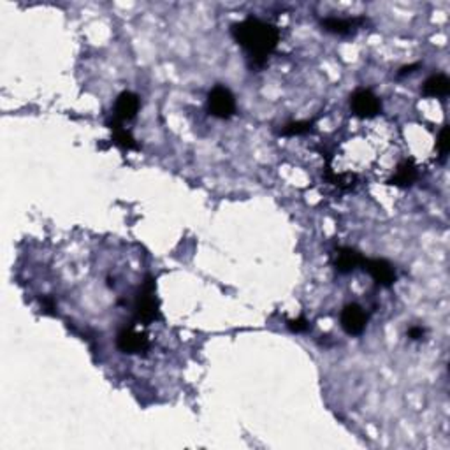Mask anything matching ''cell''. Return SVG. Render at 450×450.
Returning <instances> with one entry per match:
<instances>
[{"label":"cell","mask_w":450,"mask_h":450,"mask_svg":"<svg viewBox=\"0 0 450 450\" xmlns=\"http://www.w3.org/2000/svg\"><path fill=\"white\" fill-rule=\"evenodd\" d=\"M111 130H113V143H115L116 146L123 148V150H137V148H139L136 139L132 137V134L127 129H123L122 125L115 123V125L111 127Z\"/></svg>","instance_id":"cell-13"},{"label":"cell","mask_w":450,"mask_h":450,"mask_svg":"<svg viewBox=\"0 0 450 450\" xmlns=\"http://www.w3.org/2000/svg\"><path fill=\"white\" fill-rule=\"evenodd\" d=\"M366 23L364 16H355V18H338V16H327L320 22L322 29L329 33L336 36H350L355 30L361 29Z\"/></svg>","instance_id":"cell-8"},{"label":"cell","mask_w":450,"mask_h":450,"mask_svg":"<svg viewBox=\"0 0 450 450\" xmlns=\"http://www.w3.org/2000/svg\"><path fill=\"white\" fill-rule=\"evenodd\" d=\"M368 318L369 317L368 313H366L364 308L359 307V304L355 303L347 304V307L341 310V315H340L341 327H343V331L350 336L362 334L366 325H368Z\"/></svg>","instance_id":"cell-7"},{"label":"cell","mask_w":450,"mask_h":450,"mask_svg":"<svg viewBox=\"0 0 450 450\" xmlns=\"http://www.w3.org/2000/svg\"><path fill=\"white\" fill-rule=\"evenodd\" d=\"M141 107L139 97L134 92H122L115 104V116L120 122H130L137 116Z\"/></svg>","instance_id":"cell-9"},{"label":"cell","mask_w":450,"mask_h":450,"mask_svg":"<svg viewBox=\"0 0 450 450\" xmlns=\"http://www.w3.org/2000/svg\"><path fill=\"white\" fill-rule=\"evenodd\" d=\"M234 41L247 52L251 67H264L271 53L280 42V30L271 23L255 16H248L243 22L231 26Z\"/></svg>","instance_id":"cell-1"},{"label":"cell","mask_w":450,"mask_h":450,"mask_svg":"<svg viewBox=\"0 0 450 450\" xmlns=\"http://www.w3.org/2000/svg\"><path fill=\"white\" fill-rule=\"evenodd\" d=\"M352 113L359 118H375L380 115L382 100L371 90L357 88L350 97Z\"/></svg>","instance_id":"cell-4"},{"label":"cell","mask_w":450,"mask_h":450,"mask_svg":"<svg viewBox=\"0 0 450 450\" xmlns=\"http://www.w3.org/2000/svg\"><path fill=\"white\" fill-rule=\"evenodd\" d=\"M210 115L220 120H229L236 115V99L227 86L217 85L208 95Z\"/></svg>","instance_id":"cell-3"},{"label":"cell","mask_w":450,"mask_h":450,"mask_svg":"<svg viewBox=\"0 0 450 450\" xmlns=\"http://www.w3.org/2000/svg\"><path fill=\"white\" fill-rule=\"evenodd\" d=\"M313 127V120H304V122H292L287 123L284 129L280 130L281 136L294 137V136H303V134H308Z\"/></svg>","instance_id":"cell-14"},{"label":"cell","mask_w":450,"mask_h":450,"mask_svg":"<svg viewBox=\"0 0 450 450\" xmlns=\"http://www.w3.org/2000/svg\"><path fill=\"white\" fill-rule=\"evenodd\" d=\"M287 325L292 332H304L308 329V322L304 317L292 318V320L287 322Z\"/></svg>","instance_id":"cell-16"},{"label":"cell","mask_w":450,"mask_h":450,"mask_svg":"<svg viewBox=\"0 0 450 450\" xmlns=\"http://www.w3.org/2000/svg\"><path fill=\"white\" fill-rule=\"evenodd\" d=\"M419 67H421V63H412V65H405V67H401V69L398 70V78H405V76H408V74H414L415 70L419 69Z\"/></svg>","instance_id":"cell-18"},{"label":"cell","mask_w":450,"mask_h":450,"mask_svg":"<svg viewBox=\"0 0 450 450\" xmlns=\"http://www.w3.org/2000/svg\"><path fill=\"white\" fill-rule=\"evenodd\" d=\"M436 150H438L440 160H445L447 155L450 152V141H449V127L443 125L442 130L438 134V141H436Z\"/></svg>","instance_id":"cell-15"},{"label":"cell","mask_w":450,"mask_h":450,"mask_svg":"<svg viewBox=\"0 0 450 450\" xmlns=\"http://www.w3.org/2000/svg\"><path fill=\"white\" fill-rule=\"evenodd\" d=\"M426 336V329L421 327V325H414V327L408 329V338L414 341H421L424 340Z\"/></svg>","instance_id":"cell-17"},{"label":"cell","mask_w":450,"mask_h":450,"mask_svg":"<svg viewBox=\"0 0 450 450\" xmlns=\"http://www.w3.org/2000/svg\"><path fill=\"white\" fill-rule=\"evenodd\" d=\"M116 347L123 354H144L150 348V340L144 332L136 331L132 325H129V327H123L116 336Z\"/></svg>","instance_id":"cell-5"},{"label":"cell","mask_w":450,"mask_h":450,"mask_svg":"<svg viewBox=\"0 0 450 450\" xmlns=\"http://www.w3.org/2000/svg\"><path fill=\"white\" fill-rule=\"evenodd\" d=\"M136 317L141 322H155L162 318L159 310V299L155 295V281L148 277L136 299Z\"/></svg>","instance_id":"cell-2"},{"label":"cell","mask_w":450,"mask_h":450,"mask_svg":"<svg viewBox=\"0 0 450 450\" xmlns=\"http://www.w3.org/2000/svg\"><path fill=\"white\" fill-rule=\"evenodd\" d=\"M362 270L377 281L380 287H392L398 278L394 266L385 258H366L362 261Z\"/></svg>","instance_id":"cell-6"},{"label":"cell","mask_w":450,"mask_h":450,"mask_svg":"<svg viewBox=\"0 0 450 450\" xmlns=\"http://www.w3.org/2000/svg\"><path fill=\"white\" fill-rule=\"evenodd\" d=\"M417 180H419L417 166L414 164V160L406 159V160H403V162L398 164L394 176L389 180V183L406 189V187H412V185H414Z\"/></svg>","instance_id":"cell-11"},{"label":"cell","mask_w":450,"mask_h":450,"mask_svg":"<svg viewBox=\"0 0 450 450\" xmlns=\"http://www.w3.org/2000/svg\"><path fill=\"white\" fill-rule=\"evenodd\" d=\"M362 261H364V255L359 254L357 250L354 248H340V250L336 251V258H334V267L338 270V273H352L355 267L362 266Z\"/></svg>","instance_id":"cell-10"},{"label":"cell","mask_w":450,"mask_h":450,"mask_svg":"<svg viewBox=\"0 0 450 450\" xmlns=\"http://www.w3.org/2000/svg\"><path fill=\"white\" fill-rule=\"evenodd\" d=\"M450 92V79L447 74H433L422 85V93L426 97H447Z\"/></svg>","instance_id":"cell-12"}]
</instances>
